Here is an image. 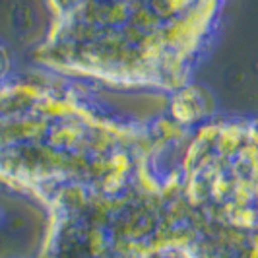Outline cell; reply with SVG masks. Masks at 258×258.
Masks as SVG:
<instances>
[{"mask_svg":"<svg viewBox=\"0 0 258 258\" xmlns=\"http://www.w3.org/2000/svg\"><path fill=\"white\" fill-rule=\"evenodd\" d=\"M12 258H22V256H12Z\"/></svg>","mask_w":258,"mask_h":258,"instance_id":"obj_3","label":"cell"},{"mask_svg":"<svg viewBox=\"0 0 258 258\" xmlns=\"http://www.w3.org/2000/svg\"><path fill=\"white\" fill-rule=\"evenodd\" d=\"M0 223H2V210H0Z\"/></svg>","mask_w":258,"mask_h":258,"instance_id":"obj_2","label":"cell"},{"mask_svg":"<svg viewBox=\"0 0 258 258\" xmlns=\"http://www.w3.org/2000/svg\"><path fill=\"white\" fill-rule=\"evenodd\" d=\"M6 60H8V58H6V51L0 47V80L6 76V66H8Z\"/></svg>","mask_w":258,"mask_h":258,"instance_id":"obj_1","label":"cell"}]
</instances>
